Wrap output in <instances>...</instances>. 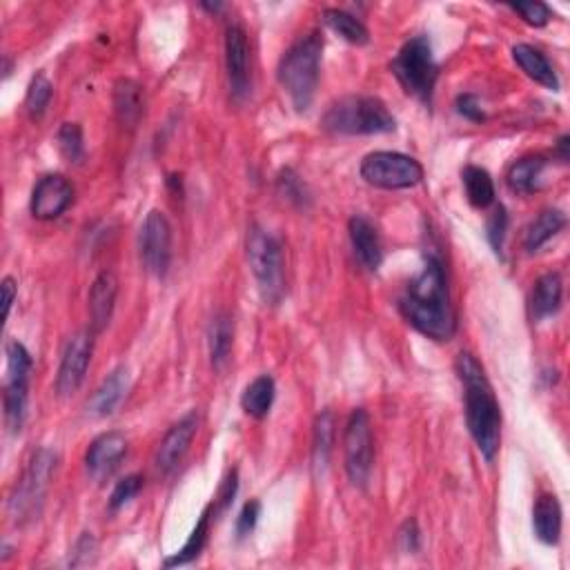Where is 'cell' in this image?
Here are the masks:
<instances>
[{
	"instance_id": "cell-44",
	"label": "cell",
	"mask_w": 570,
	"mask_h": 570,
	"mask_svg": "<svg viewBox=\"0 0 570 570\" xmlns=\"http://www.w3.org/2000/svg\"><path fill=\"white\" fill-rule=\"evenodd\" d=\"M568 136H562L557 143V150H559V156H562V161H568Z\"/></svg>"
},
{
	"instance_id": "cell-26",
	"label": "cell",
	"mask_w": 570,
	"mask_h": 570,
	"mask_svg": "<svg viewBox=\"0 0 570 570\" xmlns=\"http://www.w3.org/2000/svg\"><path fill=\"white\" fill-rule=\"evenodd\" d=\"M461 181H464L466 196L473 208L486 210L488 205L495 203L493 176H490L484 167H477V165L464 167V172H461Z\"/></svg>"
},
{
	"instance_id": "cell-7",
	"label": "cell",
	"mask_w": 570,
	"mask_h": 570,
	"mask_svg": "<svg viewBox=\"0 0 570 570\" xmlns=\"http://www.w3.org/2000/svg\"><path fill=\"white\" fill-rule=\"evenodd\" d=\"M392 74L404 85V90L419 98L421 103H432L439 67L432 56V47L426 36H415L399 49L392 61Z\"/></svg>"
},
{
	"instance_id": "cell-25",
	"label": "cell",
	"mask_w": 570,
	"mask_h": 570,
	"mask_svg": "<svg viewBox=\"0 0 570 570\" xmlns=\"http://www.w3.org/2000/svg\"><path fill=\"white\" fill-rule=\"evenodd\" d=\"M210 359L216 370H221L230 359L232 343H234V323L228 312L214 314L210 323Z\"/></svg>"
},
{
	"instance_id": "cell-6",
	"label": "cell",
	"mask_w": 570,
	"mask_h": 570,
	"mask_svg": "<svg viewBox=\"0 0 570 570\" xmlns=\"http://www.w3.org/2000/svg\"><path fill=\"white\" fill-rule=\"evenodd\" d=\"M56 461V452L49 448H41L29 461L21 481H18L12 495H9V515L14 517V522H34L41 515L49 481H52L56 470Z\"/></svg>"
},
{
	"instance_id": "cell-36",
	"label": "cell",
	"mask_w": 570,
	"mask_h": 570,
	"mask_svg": "<svg viewBox=\"0 0 570 570\" xmlns=\"http://www.w3.org/2000/svg\"><path fill=\"white\" fill-rule=\"evenodd\" d=\"M96 553H98V544L92 533H83L78 537V542L74 544V550L70 555V566L78 568V566H90L96 562Z\"/></svg>"
},
{
	"instance_id": "cell-18",
	"label": "cell",
	"mask_w": 570,
	"mask_h": 570,
	"mask_svg": "<svg viewBox=\"0 0 570 570\" xmlns=\"http://www.w3.org/2000/svg\"><path fill=\"white\" fill-rule=\"evenodd\" d=\"M348 232L357 259L366 265L368 270L372 272L379 270V265L383 261V245L375 225H372L366 216H352L348 223Z\"/></svg>"
},
{
	"instance_id": "cell-35",
	"label": "cell",
	"mask_w": 570,
	"mask_h": 570,
	"mask_svg": "<svg viewBox=\"0 0 570 570\" xmlns=\"http://www.w3.org/2000/svg\"><path fill=\"white\" fill-rule=\"evenodd\" d=\"M279 190L285 196V199L297 203V205H306L308 203V190L303 181L299 179L297 174L292 170H283L279 174Z\"/></svg>"
},
{
	"instance_id": "cell-11",
	"label": "cell",
	"mask_w": 570,
	"mask_h": 570,
	"mask_svg": "<svg viewBox=\"0 0 570 570\" xmlns=\"http://www.w3.org/2000/svg\"><path fill=\"white\" fill-rule=\"evenodd\" d=\"M139 252L147 272L163 277L172 259V225L161 210L145 216L139 230Z\"/></svg>"
},
{
	"instance_id": "cell-34",
	"label": "cell",
	"mask_w": 570,
	"mask_h": 570,
	"mask_svg": "<svg viewBox=\"0 0 570 570\" xmlns=\"http://www.w3.org/2000/svg\"><path fill=\"white\" fill-rule=\"evenodd\" d=\"M141 488H143V477L141 475H127L125 479H121L119 484H116L112 497H110L112 513H116V510H121L130 504V501L141 493Z\"/></svg>"
},
{
	"instance_id": "cell-22",
	"label": "cell",
	"mask_w": 570,
	"mask_h": 570,
	"mask_svg": "<svg viewBox=\"0 0 570 570\" xmlns=\"http://www.w3.org/2000/svg\"><path fill=\"white\" fill-rule=\"evenodd\" d=\"M533 530L539 542L555 546L562 535V506L555 495H542L533 506Z\"/></svg>"
},
{
	"instance_id": "cell-38",
	"label": "cell",
	"mask_w": 570,
	"mask_h": 570,
	"mask_svg": "<svg viewBox=\"0 0 570 570\" xmlns=\"http://www.w3.org/2000/svg\"><path fill=\"white\" fill-rule=\"evenodd\" d=\"M510 9L517 12L528 25L533 27H544L550 21V9L544 3H517L510 5Z\"/></svg>"
},
{
	"instance_id": "cell-28",
	"label": "cell",
	"mask_w": 570,
	"mask_h": 570,
	"mask_svg": "<svg viewBox=\"0 0 570 570\" xmlns=\"http://www.w3.org/2000/svg\"><path fill=\"white\" fill-rule=\"evenodd\" d=\"M212 513H214V508H212V506H208V508L203 510L201 517H199V522H196V526H194V530H192V535L188 537V542H185V546L179 550V553L165 559V568L185 566V564L194 562V559L203 553L205 544H208L210 522L214 519V517H212Z\"/></svg>"
},
{
	"instance_id": "cell-37",
	"label": "cell",
	"mask_w": 570,
	"mask_h": 570,
	"mask_svg": "<svg viewBox=\"0 0 570 570\" xmlns=\"http://www.w3.org/2000/svg\"><path fill=\"white\" fill-rule=\"evenodd\" d=\"M486 230H488V241L490 245H493V250L501 254V248H504V239H506V230H508V214L504 208H501V205L495 208L493 214H490Z\"/></svg>"
},
{
	"instance_id": "cell-9",
	"label": "cell",
	"mask_w": 570,
	"mask_h": 570,
	"mask_svg": "<svg viewBox=\"0 0 570 570\" xmlns=\"http://www.w3.org/2000/svg\"><path fill=\"white\" fill-rule=\"evenodd\" d=\"M361 179L381 190L415 188L424 179V167L399 152H372L361 163Z\"/></svg>"
},
{
	"instance_id": "cell-43",
	"label": "cell",
	"mask_w": 570,
	"mask_h": 570,
	"mask_svg": "<svg viewBox=\"0 0 570 570\" xmlns=\"http://www.w3.org/2000/svg\"><path fill=\"white\" fill-rule=\"evenodd\" d=\"M3 319H9V312H12V306H14V299H16V294H18V285L12 277H5L3 279Z\"/></svg>"
},
{
	"instance_id": "cell-39",
	"label": "cell",
	"mask_w": 570,
	"mask_h": 570,
	"mask_svg": "<svg viewBox=\"0 0 570 570\" xmlns=\"http://www.w3.org/2000/svg\"><path fill=\"white\" fill-rule=\"evenodd\" d=\"M259 517H261V504L257 499H252L248 501L241 508V513L237 517V537L243 539V537H248L254 528H257L259 524Z\"/></svg>"
},
{
	"instance_id": "cell-17",
	"label": "cell",
	"mask_w": 570,
	"mask_h": 570,
	"mask_svg": "<svg viewBox=\"0 0 570 570\" xmlns=\"http://www.w3.org/2000/svg\"><path fill=\"white\" fill-rule=\"evenodd\" d=\"M116 294H119V279L112 272L98 274L90 290V319L94 334L110 326L116 308Z\"/></svg>"
},
{
	"instance_id": "cell-8",
	"label": "cell",
	"mask_w": 570,
	"mask_h": 570,
	"mask_svg": "<svg viewBox=\"0 0 570 570\" xmlns=\"http://www.w3.org/2000/svg\"><path fill=\"white\" fill-rule=\"evenodd\" d=\"M7 381H5V421L12 432H21L27 417L29 372H32V355L18 341H7Z\"/></svg>"
},
{
	"instance_id": "cell-30",
	"label": "cell",
	"mask_w": 570,
	"mask_h": 570,
	"mask_svg": "<svg viewBox=\"0 0 570 570\" xmlns=\"http://www.w3.org/2000/svg\"><path fill=\"white\" fill-rule=\"evenodd\" d=\"M546 167L544 156H524L508 170V188L517 194H530L537 190V181Z\"/></svg>"
},
{
	"instance_id": "cell-13",
	"label": "cell",
	"mask_w": 570,
	"mask_h": 570,
	"mask_svg": "<svg viewBox=\"0 0 570 570\" xmlns=\"http://www.w3.org/2000/svg\"><path fill=\"white\" fill-rule=\"evenodd\" d=\"M225 70H228L230 94L234 101H245L250 96V43L241 25H230L225 32Z\"/></svg>"
},
{
	"instance_id": "cell-31",
	"label": "cell",
	"mask_w": 570,
	"mask_h": 570,
	"mask_svg": "<svg viewBox=\"0 0 570 570\" xmlns=\"http://www.w3.org/2000/svg\"><path fill=\"white\" fill-rule=\"evenodd\" d=\"M323 21H326L332 32H337L343 41L352 45H366L370 41L366 25L352 14L343 12V9H326V12H323Z\"/></svg>"
},
{
	"instance_id": "cell-15",
	"label": "cell",
	"mask_w": 570,
	"mask_h": 570,
	"mask_svg": "<svg viewBox=\"0 0 570 570\" xmlns=\"http://www.w3.org/2000/svg\"><path fill=\"white\" fill-rule=\"evenodd\" d=\"M199 424H201V415L192 410L165 432V437L154 457L156 470H159L161 475H170L172 470L181 464V459L185 457V452H188L196 430H199Z\"/></svg>"
},
{
	"instance_id": "cell-32",
	"label": "cell",
	"mask_w": 570,
	"mask_h": 570,
	"mask_svg": "<svg viewBox=\"0 0 570 570\" xmlns=\"http://www.w3.org/2000/svg\"><path fill=\"white\" fill-rule=\"evenodd\" d=\"M52 96H54V85L49 83V78L45 74L34 76L25 96L27 114L32 116V119H41L49 103H52Z\"/></svg>"
},
{
	"instance_id": "cell-2",
	"label": "cell",
	"mask_w": 570,
	"mask_h": 570,
	"mask_svg": "<svg viewBox=\"0 0 570 570\" xmlns=\"http://www.w3.org/2000/svg\"><path fill=\"white\" fill-rule=\"evenodd\" d=\"M457 375L464 386L466 424L481 455L493 461L501 444V410L481 363L470 352H459Z\"/></svg>"
},
{
	"instance_id": "cell-29",
	"label": "cell",
	"mask_w": 570,
	"mask_h": 570,
	"mask_svg": "<svg viewBox=\"0 0 570 570\" xmlns=\"http://www.w3.org/2000/svg\"><path fill=\"white\" fill-rule=\"evenodd\" d=\"M274 392H277V388H274V379L270 375H261L243 390L241 406L254 419L268 417V412L274 404Z\"/></svg>"
},
{
	"instance_id": "cell-5",
	"label": "cell",
	"mask_w": 570,
	"mask_h": 570,
	"mask_svg": "<svg viewBox=\"0 0 570 570\" xmlns=\"http://www.w3.org/2000/svg\"><path fill=\"white\" fill-rule=\"evenodd\" d=\"M248 261L254 279L259 283V292L268 306H279L285 297V274H283V250L279 239L261 225H252L248 230Z\"/></svg>"
},
{
	"instance_id": "cell-16",
	"label": "cell",
	"mask_w": 570,
	"mask_h": 570,
	"mask_svg": "<svg viewBox=\"0 0 570 570\" xmlns=\"http://www.w3.org/2000/svg\"><path fill=\"white\" fill-rule=\"evenodd\" d=\"M125 452H127V439L123 432L119 430L103 432V435L96 437L92 441V446L87 448V455H85L87 473L98 481L107 479L116 468L121 466Z\"/></svg>"
},
{
	"instance_id": "cell-42",
	"label": "cell",
	"mask_w": 570,
	"mask_h": 570,
	"mask_svg": "<svg viewBox=\"0 0 570 570\" xmlns=\"http://www.w3.org/2000/svg\"><path fill=\"white\" fill-rule=\"evenodd\" d=\"M399 542L406 553H415V550L419 548V528H417L415 519H410V522H406L404 528H401Z\"/></svg>"
},
{
	"instance_id": "cell-12",
	"label": "cell",
	"mask_w": 570,
	"mask_h": 570,
	"mask_svg": "<svg viewBox=\"0 0 570 570\" xmlns=\"http://www.w3.org/2000/svg\"><path fill=\"white\" fill-rule=\"evenodd\" d=\"M94 355V332H78L67 341L61 366H58L56 390L61 397H72L83 386L87 368Z\"/></svg>"
},
{
	"instance_id": "cell-27",
	"label": "cell",
	"mask_w": 570,
	"mask_h": 570,
	"mask_svg": "<svg viewBox=\"0 0 570 570\" xmlns=\"http://www.w3.org/2000/svg\"><path fill=\"white\" fill-rule=\"evenodd\" d=\"M566 214L562 210H544L537 219L526 228L524 248L528 252H537L542 245H546L550 239L564 230Z\"/></svg>"
},
{
	"instance_id": "cell-23",
	"label": "cell",
	"mask_w": 570,
	"mask_h": 570,
	"mask_svg": "<svg viewBox=\"0 0 570 570\" xmlns=\"http://www.w3.org/2000/svg\"><path fill=\"white\" fill-rule=\"evenodd\" d=\"M513 58H515V63L522 67V72L528 78H533L535 83L544 85L546 90L559 92V78H557V74L553 70V65L548 63L546 54L539 52L537 47L526 45V43L515 45L513 47Z\"/></svg>"
},
{
	"instance_id": "cell-1",
	"label": "cell",
	"mask_w": 570,
	"mask_h": 570,
	"mask_svg": "<svg viewBox=\"0 0 570 570\" xmlns=\"http://www.w3.org/2000/svg\"><path fill=\"white\" fill-rule=\"evenodd\" d=\"M399 306L410 326L432 341H450L457 330L444 263L437 257L426 259L424 270L408 283Z\"/></svg>"
},
{
	"instance_id": "cell-19",
	"label": "cell",
	"mask_w": 570,
	"mask_h": 570,
	"mask_svg": "<svg viewBox=\"0 0 570 570\" xmlns=\"http://www.w3.org/2000/svg\"><path fill=\"white\" fill-rule=\"evenodd\" d=\"M127 388H130V372H127V368H116L112 375H107V379L96 388L90 404H87V410H90L94 417L114 415L123 404Z\"/></svg>"
},
{
	"instance_id": "cell-33",
	"label": "cell",
	"mask_w": 570,
	"mask_h": 570,
	"mask_svg": "<svg viewBox=\"0 0 570 570\" xmlns=\"http://www.w3.org/2000/svg\"><path fill=\"white\" fill-rule=\"evenodd\" d=\"M58 147H61L63 156L70 163H81L85 156V145H83V130L78 123H65L61 130H58Z\"/></svg>"
},
{
	"instance_id": "cell-3",
	"label": "cell",
	"mask_w": 570,
	"mask_h": 570,
	"mask_svg": "<svg viewBox=\"0 0 570 570\" xmlns=\"http://www.w3.org/2000/svg\"><path fill=\"white\" fill-rule=\"evenodd\" d=\"M321 54L323 38L319 36V32H310L301 36L299 41L281 56L277 76L297 112H306L314 101V94H317Z\"/></svg>"
},
{
	"instance_id": "cell-20",
	"label": "cell",
	"mask_w": 570,
	"mask_h": 570,
	"mask_svg": "<svg viewBox=\"0 0 570 570\" xmlns=\"http://www.w3.org/2000/svg\"><path fill=\"white\" fill-rule=\"evenodd\" d=\"M114 112L116 119L127 130H134L141 123L145 112V96L143 87L132 81V78H121L114 85Z\"/></svg>"
},
{
	"instance_id": "cell-40",
	"label": "cell",
	"mask_w": 570,
	"mask_h": 570,
	"mask_svg": "<svg viewBox=\"0 0 570 570\" xmlns=\"http://www.w3.org/2000/svg\"><path fill=\"white\" fill-rule=\"evenodd\" d=\"M237 488H239V481H237V470H232V473L228 475V479L223 481L221 484V490H219V497L214 499V515L216 513H225L232 506V501H234V495H237Z\"/></svg>"
},
{
	"instance_id": "cell-21",
	"label": "cell",
	"mask_w": 570,
	"mask_h": 570,
	"mask_svg": "<svg viewBox=\"0 0 570 570\" xmlns=\"http://www.w3.org/2000/svg\"><path fill=\"white\" fill-rule=\"evenodd\" d=\"M562 294L564 283L557 272H546L535 281L533 294H530V314L535 321H544L557 314L562 308Z\"/></svg>"
},
{
	"instance_id": "cell-41",
	"label": "cell",
	"mask_w": 570,
	"mask_h": 570,
	"mask_svg": "<svg viewBox=\"0 0 570 570\" xmlns=\"http://www.w3.org/2000/svg\"><path fill=\"white\" fill-rule=\"evenodd\" d=\"M457 112L464 116V119L473 121V123H484L486 121V114H484V110H481L479 98L475 94H461L457 98Z\"/></svg>"
},
{
	"instance_id": "cell-10",
	"label": "cell",
	"mask_w": 570,
	"mask_h": 570,
	"mask_svg": "<svg viewBox=\"0 0 570 570\" xmlns=\"http://www.w3.org/2000/svg\"><path fill=\"white\" fill-rule=\"evenodd\" d=\"M343 455H346V473L357 488H366L372 466H375V439H372L370 417L363 408L352 410L343 432Z\"/></svg>"
},
{
	"instance_id": "cell-4",
	"label": "cell",
	"mask_w": 570,
	"mask_h": 570,
	"mask_svg": "<svg viewBox=\"0 0 570 570\" xmlns=\"http://www.w3.org/2000/svg\"><path fill=\"white\" fill-rule=\"evenodd\" d=\"M321 125L332 134L363 136L395 132L397 121L375 96H346L330 107Z\"/></svg>"
},
{
	"instance_id": "cell-14",
	"label": "cell",
	"mask_w": 570,
	"mask_h": 570,
	"mask_svg": "<svg viewBox=\"0 0 570 570\" xmlns=\"http://www.w3.org/2000/svg\"><path fill=\"white\" fill-rule=\"evenodd\" d=\"M74 188L61 174H47L34 185L29 210L41 221H54L72 205Z\"/></svg>"
},
{
	"instance_id": "cell-24",
	"label": "cell",
	"mask_w": 570,
	"mask_h": 570,
	"mask_svg": "<svg viewBox=\"0 0 570 570\" xmlns=\"http://www.w3.org/2000/svg\"><path fill=\"white\" fill-rule=\"evenodd\" d=\"M334 412L323 410L321 415L314 421V437H312V470L314 475L321 477L326 473L328 461L332 455L334 444Z\"/></svg>"
}]
</instances>
